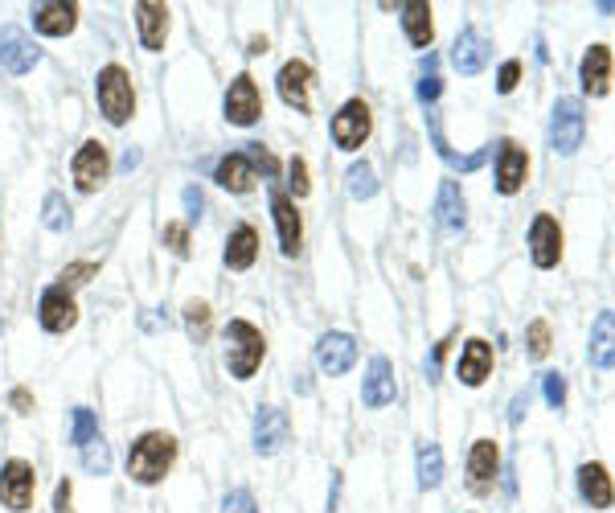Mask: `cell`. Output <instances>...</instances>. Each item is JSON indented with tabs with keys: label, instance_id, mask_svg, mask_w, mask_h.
<instances>
[{
	"label": "cell",
	"instance_id": "obj_1",
	"mask_svg": "<svg viewBox=\"0 0 615 513\" xmlns=\"http://www.w3.org/2000/svg\"><path fill=\"white\" fill-rule=\"evenodd\" d=\"M181 456V439L165 432V427H148L127 444V481L139 489H156L165 484V477L172 472Z\"/></svg>",
	"mask_w": 615,
	"mask_h": 513
},
{
	"label": "cell",
	"instance_id": "obj_2",
	"mask_svg": "<svg viewBox=\"0 0 615 513\" xmlns=\"http://www.w3.org/2000/svg\"><path fill=\"white\" fill-rule=\"evenodd\" d=\"M267 358V337L259 325H250L246 316H231L222 328V361L234 382H250Z\"/></svg>",
	"mask_w": 615,
	"mask_h": 513
},
{
	"label": "cell",
	"instance_id": "obj_3",
	"mask_svg": "<svg viewBox=\"0 0 615 513\" xmlns=\"http://www.w3.org/2000/svg\"><path fill=\"white\" fill-rule=\"evenodd\" d=\"M94 103H99V111H103V120L111 127L132 124V115H136V82L127 75V66H99V75H94Z\"/></svg>",
	"mask_w": 615,
	"mask_h": 513
},
{
	"label": "cell",
	"instance_id": "obj_4",
	"mask_svg": "<svg viewBox=\"0 0 615 513\" xmlns=\"http://www.w3.org/2000/svg\"><path fill=\"white\" fill-rule=\"evenodd\" d=\"M583 136H586V111H583V99H574V94H562L558 103L550 108V124H546V141H550V153L554 156H574L583 148Z\"/></svg>",
	"mask_w": 615,
	"mask_h": 513
},
{
	"label": "cell",
	"instance_id": "obj_5",
	"mask_svg": "<svg viewBox=\"0 0 615 513\" xmlns=\"http://www.w3.org/2000/svg\"><path fill=\"white\" fill-rule=\"evenodd\" d=\"M369 136H373V108L361 94H354L333 115V144H337L340 153H361Z\"/></svg>",
	"mask_w": 615,
	"mask_h": 513
},
{
	"label": "cell",
	"instance_id": "obj_6",
	"mask_svg": "<svg viewBox=\"0 0 615 513\" xmlns=\"http://www.w3.org/2000/svg\"><path fill=\"white\" fill-rule=\"evenodd\" d=\"M108 177H111L108 144L99 141V136H87L75 148V156H70V181H75L78 193H99V189L108 186Z\"/></svg>",
	"mask_w": 615,
	"mask_h": 513
},
{
	"label": "cell",
	"instance_id": "obj_7",
	"mask_svg": "<svg viewBox=\"0 0 615 513\" xmlns=\"http://www.w3.org/2000/svg\"><path fill=\"white\" fill-rule=\"evenodd\" d=\"M222 120L231 127H255L262 120V91L250 70L231 78V87L222 94Z\"/></svg>",
	"mask_w": 615,
	"mask_h": 513
},
{
	"label": "cell",
	"instance_id": "obj_8",
	"mask_svg": "<svg viewBox=\"0 0 615 513\" xmlns=\"http://www.w3.org/2000/svg\"><path fill=\"white\" fill-rule=\"evenodd\" d=\"M33 498H37V468L30 460H4L0 465V510L9 513H30Z\"/></svg>",
	"mask_w": 615,
	"mask_h": 513
},
{
	"label": "cell",
	"instance_id": "obj_9",
	"mask_svg": "<svg viewBox=\"0 0 615 513\" xmlns=\"http://www.w3.org/2000/svg\"><path fill=\"white\" fill-rule=\"evenodd\" d=\"M271 222H276V234H279V255L283 259H300L304 255V214L288 198V189L279 186H271Z\"/></svg>",
	"mask_w": 615,
	"mask_h": 513
},
{
	"label": "cell",
	"instance_id": "obj_10",
	"mask_svg": "<svg viewBox=\"0 0 615 513\" xmlns=\"http://www.w3.org/2000/svg\"><path fill=\"white\" fill-rule=\"evenodd\" d=\"M37 325H42V333H49V337H66V333L78 325L75 292L62 288V283L42 288V295H37Z\"/></svg>",
	"mask_w": 615,
	"mask_h": 513
},
{
	"label": "cell",
	"instance_id": "obj_11",
	"mask_svg": "<svg viewBox=\"0 0 615 513\" xmlns=\"http://www.w3.org/2000/svg\"><path fill=\"white\" fill-rule=\"evenodd\" d=\"M288 436H292V423H288V411L276 403H259L255 406V420H250V448L259 456H279L288 448Z\"/></svg>",
	"mask_w": 615,
	"mask_h": 513
},
{
	"label": "cell",
	"instance_id": "obj_12",
	"mask_svg": "<svg viewBox=\"0 0 615 513\" xmlns=\"http://www.w3.org/2000/svg\"><path fill=\"white\" fill-rule=\"evenodd\" d=\"M492 165H496V193L501 198H517L529 181V153H525L522 144L505 136V141H496V153H492Z\"/></svg>",
	"mask_w": 615,
	"mask_h": 513
},
{
	"label": "cell",
	"instance_id": "obj_13",
	"mask_svg": "<svg viewBox=\"0 0 615 513\" xmlns=\"http://www.w3.org/2000/svg\"><path fill=\"white\" fill-rule=\"evenodd\" d=\"M562 250H567V234H562V226H558V219L554 214H534V222H529V259H534V267L538 271H554V267L562 264Z\"/></svg>",
	"mask_w": 615,
	"mask_h": 513
},
{
	"label": "cell",
	"instance_id": "obj_14",
	"mask_svg": "<svg viewBox=\"0 0 615 513\" xmlns=\"http://www.w3.org/2000/svg\"><path fill=\"white\" fill-rule=\"evenodd\" d=\"M312 82H316V70L304 58H288V63L279 66L276 91L283 99V108H292L295 115H308L312 111Z\"/></svg>",
	"mask_w": 615,
	"mask_h": 513
},
{
	"label": "cell",
	"instance_id": "obj_15",
	"mask_svg": "<svg viewBox=\"0 0 615 513\" xmlns=\"http://www.w3.org/2000/svg\"><path fill=\"white\" fill-rule=\"evenodd\" d=\"M312 358H316V370L321 373H328V378H345V373L357 366V337L354 333H340V328H328V333L316 337Z\"/></svg>",
	"mask_w": 615,
	"mask_h": 513
},
{
	"label": "cell",
	"instance_id": "obj_16",
	"mask_svg": "<svg viewBox=\"0 0 615 513\" xmlns=\"http://www.w3.org/2000/svg\"><path fill=\"white\" fill-rule=\"evenodd\" d=\"M37 63H42V46H37L21 25H4V30H0V70L21 78V75H30Z\"/></svg>",
	"mask_w": 615,
	"mask_h": 513
},
{
	"label": "cell",
	"instance_id": "obj_17",
	"mask_svg": "<svg viewBox=\"0 0 615 513\" xmlns=\"http://www.w3.org/2000/svg\"><path fill=\"white\" fill-rule=\"evenodd\" d=\"M447 58H451V66H456V75L477 78L492 58L489 33L477 30V25H463V30L456 33V42H451V54H447Z\"/></svg>",
	"mask_w": 615,
	"mask_h": 513
},
{
	"label": "cell",
	"instance_id": "obj_18",
	"mask_svg": "<svg viewBox=\"0 0 615 513\" xmlns=\"http://www.w3.org/2000/svg\"><path fill=\"white\" fill-rule=\"evenodd\" d=\"M501 477V444L489 436L472 439V448H468V489L484 498L492 493V484Z\"/></svg>",
	"mask_w": 615,
	"mask_h": 513
},
{
	"label": "cell",
	"instance_id": "obj_19",
	"mask_svg": "<svg viewBox=\"0 0 615 513\" xmlns=\"http://www.w3.org/2000/svg\"><path fill=\"white\" fill-rule=\"evenodd\" d=\"M612 75H615V58L612 49L603 42H591L579 58V82H583V94L591 99H607L612 94Z\"/></svg>",
	"mask_w": 615,
	"mask_h": 513
},
{
	"label": "cell",
	"instance_id": "obj_20",
	"mask_svg": "<svg viewBox=\"0 0 615 513\" xmlns=\"http://www.w3.org/2000/svg\"><path fill=\"white\" fill-rule=\"evenodd\" d=\"M132 13H136L139 46L148 49V54H160L165 42H169V30H172V9L169 4H160V0H139Z\"/></svg>",
	"mask_w": 615,
	"mask_h": 513
},
{
	"label": "cell",
	"instance_id": "obj_21",
	"mask_svg": "<svg viewBox=\"0 0 615 513\" xmlns=\"http://www.w3.org/2000/svg\"><path fill=\"white\" fill-rule=\"evenodd\" d=\"M78 9L75 0H37L30 4V21L42 37H70L78 30Z\"/></svg>",
	"mask_w": 615,
	"mask_h": 513
},
{
	"label": "cell",
	"instance_id": "obj_22",
	"mask_svg": "<svg viewBox=\"0 0 615 513\" xmlns=\"http://www.w3.org/2000/svg\"><path fill=\"white\" fill-rule=\"evenodd\" d=\"M399 399V382H394V361L385 354H373L366 366V378H361V403L369 411H382Z\"/></svg>",
	"mask_w": 615,
	"mask_h": 513
},
{
	"label": "cell",
	"instance_id": "obj_23",
	"mask_svg": "<svg viewBox=\"0 0 615 513\" xmlns=\"http://www.w3.org/2000/svg\"><path fill=\"white\" fill-rule=\"evenodd\" d=\"M492 366H496L492 345L484 337H468L460 349V361H456V378H460V387L477 390L492 378Z\"/></svg>",
	"mask_w": 615,
	"mask_h": 513
},
{
	"label": "cell",
	"instance_id": "obj_24",
	"mask_svg": "<svg viewBox=\"0 0 615 513\" xmlns=\"http://www.w3.org/2000/svg\"><path fill=\"white\" fill-rule=\"evenodd\" d=\"M259 247H262L259 231L250 222L231 226L226 243H222V264H226V271H250V267L259 264Z\"/></svg>",
	"mask_w": 615,
	"mask_h": 513
},
{
	"label": "cell",
	"instance_id": "obj_25",
	"mask_svg": "<svg viewBox=\"0 0 615 513\" xmlns=\"http://www.w3.org/2000/svg\"><path fill=\"white\" fill-rule=\"evenodd\" d=\"M574 481H579V498H583L591 510H612L615 481L603 460H586V465H579V477H574Z\"/></svg>",
	"mask_w": 615,
	"mask_h": 513
},
{
	"label": "cell",
	"instance_id": "obj_26",
	"mask_svg": "<svg viewBox=\"0 0 615 513\" xmlns=\"http://www.w3.org/2000/svg\"><path fill=\"white\" fill-rule=\"evenodd\" d=\"M435 226L444 234H463L468 226V202H463L460 181H439V193H435Z\"/></svg>",
	"mask_w": 615,
	"mask_h": 513
},
{
	"label": "cell",
	"instance_id": "obj_27",
	"mask_svg": "<svg viewBox=\"0 0 615 513\" xmlns=\"http://www.w3.org/2000/svg\"><path fill=\"white\" fill-rule=\"evenodd\" d=\"M214 181H217V189H226L234 198H246V193L255 189V181H259V172L250 169L246 153H226L214 165Z\"/></svg>",
	"mask_w": 615,
	"mask_h": 513
},
{
	"label": "cell",
	"instance_id": "obj_28",
	"mask_svg": "<svg viewBox=\"0 0 615 513\" xmlns=\"http://www.w3.org/2000/svg\"><path fill=\"white\" fill-rule=\"evenodd\" d=\"M399 13H402V33H406V42L431 54V42H435V9H431L427 0H411V4H399Z\"/></svg>",
	"mask_w": 615,
	"mask_h": 513
},
{
	"label": "cell",
	"instance_id": "obj_29",
	"mask_svg": "<svg viewBox=\"0 0 615 513\" xmlns=\"http://www.w3.org/2000/svg\"><path fill=\"white\" fill-rule=\"evenodd\" d=\"M586 358L595 370H615V312L603 309L591 325V345H586Z\"/></svg>",
	"mask_w": 615,
	"mask_h": 513
},
{
	"label": "cell",
	"instance_id": "obj_30",
	"mask_svg": "<svg viewBox=\"0 0 615 513\" xmlns=\"http://www.w3.org/2000/svg\"><path fill=\"white\" fill-rule=\"evenodd\" d=\"M415 472H418V489H439L444 484V448L435 439H418Z\"/></svg>",
	"mask_w": 615,
	"mask_h": 513
},
{
	"label": "cell",
	"instance_id": "obj_31",
	"mask_svg": "<svg viewBox=\"0 0 615 513\" xmlns=\"http://www.w3.org/2000/svg\"><path fill=\"white\" fill-rule=\"evenodd\" d=\"M181 321H185V333H189V342L205 345V342H210V333H214V304L193 295V300H185Z\"/></svg>",
	"mask_w": 615,
	"mask_h": 513
},
{
	"label": "cell",
	"instance_id": "obj_32",
	"mask_svg": "<svg viewBox=\"0 0 615 513\" xmlns=\"http://www.w3.org/2000/svg\"><path fill=\"white\" fill-rule=\"evenodd\" d=\"M42 226L49 234H66L75 226V205L66 202V193H58V189L46 193V202H42Z\"/></svg>",
	"mask_w": 615,
	"mask_h": 513
},
{
	"label": "cell",
	"instance_id": "obj_33",
	"mask_svg": "<svg viewBox=\"0 0 615 513\" xmlns=\"http://www.w3.org/2000/svg\"><path fill=\"white\" fill-rule=\"evenodd\" d=\"M345 193L354 198V202H369V198H378V172L369 160H354L349 172H345Z\"/></svg>",
	"mask_w": 615,
	"mask_h": 513
},
{
	"label": "cell",
	"instance_id": "obj_34",
	"mask_svg": "<svg viewBox=\"0 0 615 513\" xmlns=\"http://www.w3.org/2000/svg\"><path fill=\"white\" fill-rule=\"evenodd\" d=\"M439 94H444V78H439V70H435V54H427V58H423V75H418V87H415V99L431 111L435 103H439Z\"/></svg>",
	"mask_w": 615,
	"mask_h": 513
},
{
	"label": "cell",
	"instance_id": "obj_35",
	"mask_svg": "<svg viewBox=\"0 0 615 513\" xmlns=\"http://www.w3.org/2000/svg\"><path fill=\"white\" fill-rule=\"evenodd\" d=\"M91 439H99V415H94L91 406H75L70 411V444L87 448Z\"/></svg>",
	"mask_w": 615,
	"mask_h": 513
},
{
	"label": "cell",
	"instance_id": "obj_36",
	"mask_svg": "<svg viewBox=\"0 0 615 513\" xmlns=\"http://www.w3.org/2000/svg\"><path fill=\"white\" fill-rule=\"evenodd\" d=\"M160 243H165L177 259H189V255H193V234H189V222H181V219L165 222V226H160Z\"/></svg>",
	"mask_w": 615,
	"mask_h": 513
},
{
	"label": "cell",
	"instance_id": "obj_37",
	"mask_svg": "<svg viewBox=\"0 0 615 513\" xmlns=\"http://www.w3.org/2000/svg\"><path fill=\"white\" fill-rule=\"evenodd\" d=\"M78 451H82V456H78V460H82V472H91V477H108L111 472V448L103 436L91 439L87 448H78Z\"/></svg>",
	"mask_w": 615,
	"mask_h": 513
},
{
	"label": "cell",
	"instance_id": "obj_38",
	"mask_svg": "<svg viewBox=\"0 0 615 513\" xmlns=\"http://www.w3.org/2000/svg\"><path fill=\"white\" fill-rule=\"evenodd\" d=\"M550 345H554L550 321H546V316L529 321V328H525V354H529L534 361H541L546 354H550Z\"/></svg>",
	"mask_w": 615,
	"mask_h": 513
},
{
	"label": "cell",
	"instance_id": "obj_39",
	"mask_svg": "<svg viewBox=\"0 0 615 513\" xmlns=\"http://www.w3.org/2000/svg\"><path fill=\"white\" fill-rule=\"evenodd\" d=\"M283 169H288V198H292V202L308 198V193H312V172H308V160H304V156L295 153L292 160L283 165Z\"/></svg>",
	"mask_w": 615,
	"mask_h": 513
},
{
	"label": "cell",
	"instance_id": "obj_40",
	"mask_svg": "<svg viewBox=\"0 0 615 513\" xmlns=\"http://www.w3.org/2000/svg\"><path fill=\"white\" fill-rule=\"evenodd\" d=\"M243 153H246V160H250V169L262 172L267 181H279V172H283V165H279L276 153H271L267 144H246Z\"/></svg>",
	"mask_w": 615,
	"mask_h": 513
},
{
	"label": "cell",
	"instance_id": "obj_41",
	"mask_svg": "<svg viewBox=\"0 0 615 513\" xmlns=\"http://www.w3.org/2000/svg\"><path fill=\"white\" fill-rule=\"evenodd\" d=\"M99 267H103L99 259H75V264H66V267L58 271V283H62V288H70V292H75L78 283H91L94 276H99Z\"/></svg>",
	"mask_w": 615,
	"mask_h": 513
},
{
	"label": "cell",
	"instance_id": "obj_42",
	"mask_svg": "<svg viewBox=\"0 0 615 513\" xmlns=\"http://www.w3.org/2000/svg\"><path fill=\"white\" fill-rule=\"evenodd\" d=\"M541 399H546V406L550 411H562L567 406V373H541Z\"/></svg>",
	"mask_w": 615,
	"mask_h": 513
},
{
	"label": "cell",
	"instance_id": "obj_43",
	"mask_svg": "<svg viewBox=\"0 0 615 513\" xmlns=\"http://www.w3.org/2000/svg\"><path fill=\"white\" fill-rule=\"evenodd\" d=\"M217 513H259V501H255L250 489H231L217 505Z\"/></svg>",
	"mask_w": 615,
	"mask_h": 513
},
{
	"label": "cell",
	"instance_id": "obj_44",
	"mask_svg": "<svg viewBox=\"0 0 615 513\" xmlns=\"http://www.w3.org/2000/svg\"><path fill=\"white\" fill-rule=\"evenodd\" d=\"M517 82H522V58H505L496 70V94H513Z\"/></svg>",
	"mask_w": 615,
	"mask_h": 513
},
{
	"label": "cell",
	"instance_id": "obj_45",
	"mask_svg": "<svg viewBox=\"0 0 615 513\" xmlns=\"http://www.w3.org/2000/svg\"><path fill=\"white\" fill-rule=\"evenodd\" d=\"M451 345H456V333H447L444 342L431 345V358H427V366H423V370H427V382H435V378H439V370H444V358H447V349H451Z\"/></svg>",
	"mask_w": 615,
	"mask_h": 513
},
{
	"label": "cell",
	"instance_id": "obj_46",
	"mask_svg": "<svg viewBox=\"0 0 615 513\" xmlns=\"http://www.w3.org/2000/svg\"><path fill=\"white\" fill-rule=\"evenodd\" d=\"M181 205H185V222H198L201 214H205V193H201L198 186H185Z\"/></svg>",
	"mask_w": 615,
	"mask_h": 513
},
{
	"label": "cell",
	"instance_id": "obj_47",
	"mask_svg": "<svg viewBox=\"0 0 615 513\" xmlns=\"http://www.w3.org/2000/svg\"><path fill=\"white\" fill-rule=\"evenodd\" d=\"M70 501H75V481H70V477H62L58 489H54V513H75L70 510Z\"/></svg>",
	"mask_w": 615,
	"mask_h": 513
},
{
	"label": "cell",
	"instance_id": "obj_48",
	"mask_svg": "<svg viewBox=\"0 0 615 513\" xmlns=\"http://www.w3.org/2000/svg\"><path fill=\"white\" fill-rule=\"evenodd\" d=\"M9 406L16 415H33V390L30 387H13L9 390Z\"/></svg>",
	"mask_w": 615,
	"mask_h": 513
},
{
	"label": "cell",
	"instance_id": "obj_49",
	"mask_svg": "<svg viewBox=\"0 0 615 513\" xmlns=\"http://www.w3.org/2000/svg\"><path fill=\"white\" fill-rule=\"evenodd\" d=\"M525 411H529V394H513V403H508V423H513V427H517V423L525 420Z\"/></svg>",
	"mask_w": 615,
	"mask_h": 513
},
{
	"label": "cell",
	"instance_id": "obj_50",
	"mask_svg": "<svg viewBox=\"0 0 615 513\" xmlns=\"http://www.w3.org/2000/svg\"><path fill=\"white\" fill-rule=\"evenodd\" d=\"M267 49H271V42H267L262 33H255V37L246 42V54H250V58H259V54H267Z\"/></svg>",
	"mask_w": 615,
	"mask_h": 513
},
{
	"label": "cell",
	"instance_id": "obj_51",
	"mask_svg": "<svg viewBox=\"0 0 615 513\" xmlns=\"http://www.w3.org/2000/svg\"><path fill=\"white\" fill-rule=\"evenodd\" d=\"M136 165H139V148H127V153H123V160H120V169L132 172Z\"/></svg>",
	"mask_w": 615,
	"mask_h": 513
},
{
	"label": "cell",
	"instance_id": "obj_52",
	"mask_svg": "<svg viewBox=\"0 0 615 513\" xmlns=\"http://www.w3.org/2000/svg\"><path fill=\"white\" fill-rule=\"evenodd\" d=\"M0 333H4V321H0Z\"/></svg>",
	"mask_w": 615,
	"mask_h": 513
}]
</instances>
